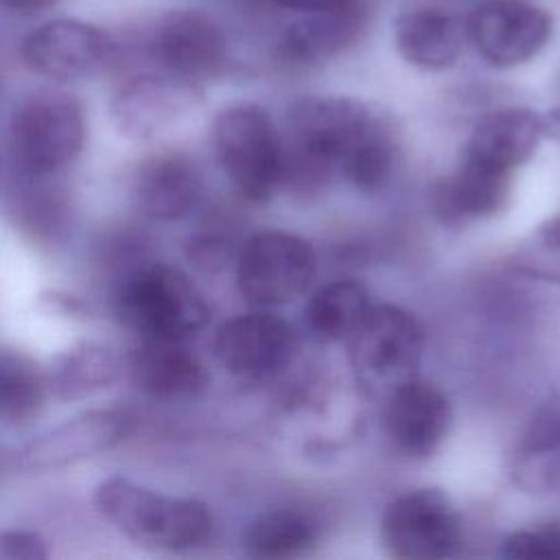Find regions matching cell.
<instances>
[{"label":"cell","mask_w":560,"mask_h":560,"mask_svg":"<svg viewBox=\"0 0 560 560\" xmlns=\"http://www.w3.org/2000/svg\"><path fill=\"white\" fill-rule=\"evenodd\" d=\"M96 265L114 280L125 276L127 271L149 262V236L136 225H114L107 228L94 247Z\"/></svg>","instance_id":"83f0119b"},{"label":"cell","mask_w":560,"mask_h":560,"mask_svg":"<svg viewBox=\"0 0 560 560\" xmlns=\"http://www.w3.org/2000/svg\"><path fill=\"white\" fill-rule=\"evenodd\" d=\"M451 402L440 387L411 378L383 398V429L392 446L411 457H431L448 435Z\"/></svg>","instance_id":"4fadbf2b"},{"label":"cell","mask_w":560,"mask_h":560,"mask_svg":"<svg viewBox=\"0 0 560 560\" xmlns=\"http://www.w3.org/2000/svg\"><path fill=\"white\" fill-rule=\"evenodd\" d=\"M542 120H545V133L560 138V101L547 112V116Z\"/></svg>","instance_id":"836d02e7"},{"label":"cell","mask_w":560,"mask_h":560,"mask_svg":"<svg viewBox=\"0 0 560 560\" xmlns=\"http://www.w3.org/2000/svg\"><path fill=\"white\" fill-rule=\"evenodd\" d=\"M48 394L46 372L20 350L0 348V418L28 422L39 416Z\"/></svg>","instance_id":"484cf974"},{"label":"cell","mask_w":560,"mask_h":560,"mask_svg":"<svg viewBox=\"0 0 560 560\" xmlns=\"http://www.w3.org/2000/svg\"><path fill=\"white\" fill-rule=\"evenodd\" d=\"M238 245L234 243L228 221L212 217L190 234L186 243V256L201 271H219L232 258H236Z\"/></svg>","instance_id":"f1b7e54d"},{"label":"cell","mask_w":560,"mask_h":560,"mask_svg":"<svg viewBox=\"0 0 560 560\" xmlns=\"http://www.w3.org/2000/svg\"><path fill=\"white\" fill-rule=\"evenodd\" d=\"M383 549L402 560H440L457 553L462 518L438 488H418L398 494L378 525Z\"/></svg>","instance_id":"ba28073f"},{"label":"cell","mask_w":560,"mask_h":560,"mask_svg":"<svg viewBox=\"0 0 560 560\" xmlns=\"http://www.w3.org/2000/svg\"><path fill=\"white\" fill-rule=\"evenodd\" d=\"M370 304V293L359 280H332L308 300L304 311L306 328L326 343L348 341Z\"/></svg>","instance_id":"d4e9b609"},{"label":"cell","mask_w":560,"mask_h":560,"mask_svg":"<svg viewBox=\"0 0 560 560\" xmlns=\"http://www.w3.org/2000/svg\"><path fill=\"white\" fill-rule=\"evenodd\" d=\"M295 339L291 326L265 308L225 319L214 335V357L241 381L276 374L291 359Z\"/></svg>","instance_id":"7c38bea8"},{"label":"cell","mask_w":560,"mask_h":560,"mask_svg":"<svg viewBox=\"0 0 560 560\" xmlns=\"http://www.w3.org/2000/svg\"><path fill=\"white\" fill-rule=\"evenodd\" d=\"M542 136V116L527 107H503L472 127L462 158L494 173L514 175L536 153Z\"/></svg>","instance_id":"e0dca14e"},{"label":"cell","mask_w":560,"mask_h":560,"mask_svg":"<svg viewBox=\"0 0 560 560\" xmlns=\"http://www.w3.org/2000/svg\"><path fill=\"white\" fill-rule=\"evenodd\" d=\"M199 98L197 85L173 74H144L125 83L112 101L116 129L131 140H149L173 125Z\"/></svg>","instance_id":"9a60e30c"},{"label":"cell","mask_w":560,"mask_h":560,"mask_svg":"<svg viewBox=\"0 0 560 560\" xmlns=\"http://www.w3.org/2000/svg\"><path fill=\"white\" fill-rule=\"evenodd\" d=\"M464 28L486 63L514 68L547 46L553 20L532 0H483L470 11Z\"/></svg>","instance_id":"30bf717a"},{"label":"cell","mask_w":560,"mask_h":560,"mask_svg":"<svg viewBox=\"0 0 560 560\" xmlns=\"http://www.w3.org/2000/svg\"><path fill=\"white\" fill-rule=\"evenodd\" d=\"M116 319L140 339L188 341L206 328L210 306L179 269L149 260L112 282Z\"/></svg>","instance_id":"7a4b0ae2"},{"label":"cell","mask_w":560,"mask_h":560,"mask_svg":"<svg viewBox=\"0 0 560 560\" xmlns=\"http://www.w3.org/2000/svg\"><path fill=\"white\" fill-rule=\"evenodd\" d=\"M118 354L98 341H79L59 352L46 372L48 392L59 400H81L120 376Z\"/></svg>","instance_id":"603a6c76"},{"label":"cell","mask_w":560,"mask_h":560,"mask_svg":"<svg viewBox=\"0 0 560 560\" xmlns=\"http://www.w3.org/2000/svg\"><path fill=\"white\" fill-rule=\"evenodd\" d=\"M50 556L46 540L28 529H0L2 560H46Z\"/></svg>","instance_id":"4dcf8cb0"},{"label":"cell","mask_w":560,"mask_h":560,"mask_svg":"<svg viewBox=\"0 0 560 560\" xmlns=\"http://www.w3.org/2000/svg\"><path fill=\"white\" fill-rule=\"evenodd\" d=\"M346 343L357 385L370 398L383 400L418 376L424 330L413 313L383 302L370 304Z\"/></svg>","instance_id":"277c9868"},{"label":"cell","mask_w":560,"mask_h":560,"mask_svg":"<svg viewBox=\"0 0 560 560\" xmlns=\"http://www.w3.org/2000/svg\"><path fill=\"white\" fill-rule=\"evenodd\" d=\"M234 265L241 295L258 308H273L293 302L311 287L317 254L293 232L260 230L241 241Z\"/></svg>","instance_id":"52a82bcc"},{"label":"cell","mask_w":560,"mask_h":560,"mask_svg":"<svg viewBox=\"0 0 560 560\" xmlns=\"http://www.w3.org/2000/svg\"><path fill=\"white\" fill-rule=\"evenodd\" d=\"M133 203L151 221H177L190 214L203 195V175L197 162L182 151L149 155L131 184Z\"/></svg>","instance_id":"2e32d148"},{"label":"cell","mask_w":560,"mask_h":560,"mask_svg":"<svg viewBox=\"0 0 560 560\" xmlns=\"http://www.w3.org/2000/svg\"><path fill=\"white\" fill-rule=\"evenodd\" d=\"M151 48L168 74L190 83L217 77L225 63V37L217 22L199 11L164 15Z\"/></svg>","instance_id":"5bb4252c"},{"label":"cell","mask_w":560,"mask_h":560,"mask_svg":"<svg viewBox=\"0 0 560 560\" xmlns=\"http://www.w3.org/2000/svg\"><path fill=\"white\" fill-rule=\"evenodd\" d=\"M273 2H278L287 9H293V11H300V13H311V11L335 7V4L346 2V0H273Z\"/></svg>","instance_id":"d6a6232c"},{"label":"cell","mask_w":560,"mask_h":560,"mask_svg":"<svg viewBox=\"0 0 560 560\" xmlns=\"http://www.w3.org/2000/svg\"><path fill=\"white\" fill-rule=\"evenodd\" d=\"M22 175L9 197L13 223L39 247L61 245L74 221L68 188L55 179L57 175Z\"/></svg>","instance_id":"44dd1931"},{"label":"cell","mask_w":560,"mask_h":560,"mask_svg":"<svg viewBox=\"0 0 560 560\" xmlns=\"http://www.w3.org/2000/svg\"><path fill=\"white\" fill-rule=\"evenodd\" d=\"M368 24L363 0H346L328 9L304 13L287 28L280 52L291 63H322L350 48Z\"/></svg>","instance_id":"ffe728a7"},{"label":"cell","mask_w":560,"mask_h":560,"mask_svg":"<svg viewBox=\"0 0 560 560\" xmlns=\"http://www.w3.org/2000/svg\"><path fill=\"white\" fill-rule=\"evenodd\" d=\"M512 267L527 278L560 284V212L518 243L512 254Z\"/></svg>","instance_id":"4316f807"},{"label":"cell","mask_w":560,"mask_h":560,"mask_svg":"<svg viewBox=\"0 0 560 560\" xmlns=\"http://www.w3.org/2000/svg\"><path fill=\"white\" fill-rule=\"evenodd\" d=\"M138 418L125 407H96L28 440L18 451V466L26 472H48L81 464L122 444Z\"/></svg>","instance_id":"9c48e42d"},{"label":"cell","mask_w":560,"mask_h":560,"mask_svg":"<svg viewBox=\"0 0 560 560\" xmlns=\"http://www.w3.org/2000/svg\"><path fill=\"white\" fill-rule=\"evenodd\" d=\"M52 4H57V0H0V7L13 13H22V15H33L39 11L50 9Z\"/></svg>","instance_id":"1f68e13d"},{"label":"cell","mask_w":560,"mask_h":560,"mask_svg":"<svg viewBox=\"0 0 560 560\" xmlns=\"http://www.w3.org/2000/svg\"><path fill=\"white\" fill-rule=\"evenodd\" d=\"M83 144L85 112L68 92H37L13 114L11 147L22 173L59 175L79 158Z\"/></svg>","instance_id":"8992f818"},{"label":"cell","mask_w":560,"mask_h":560,"mask_svg":"<svg viewBox=\"0 0 560 560\" xmlns=\"http://www.w3.org/2000/svg\"><path fill=\"white\" fill-rule=\"evenodd\" d=\"M512 175H501L459 158L431 190L433 214L448 228H462L497 214L510 195Z\"/></svg>","instance_id":"ac0fdd59"},{"label":"cell","mask_w":560,"mask_h":560,"mask_svg":"<svg viewBox=\"0 0 560 560\" xmlns=\"http://www.w3.org/2000/svg\"><path fill=\"white\" fill-rule=\"evenodd\" d=\"M501 556L512 560H560V525H532L503 538Z\"/></svg>","instance_id":"f546056e"},{"label":"cell","mask_w":560,"mask_h":560,"mask_svg":"<svg viewBox=\"0 0 560 560\" xmlns=\"http://www.w3.org/2000/svg\"><path fill=\"white\" fill-rule=\"evenodd\" d=\"M212 147L243 199L265 203L282 186V131L262 107L236 103L221 109L212 125Z\"/></svg>","instance_id":"5b68a950"},{"label":"cell","mask_w":560,"mask_h":560,"mask_svg":"<svg viewBox=\"0 0 560 560\" xmlns=\"http://www.w3.org/2000/svg\"><path fill=\"white\" fill-rule=\"evenodd\" d=\"M282 184L313 192L341 175L363 192L381 190L396 160L385 122L365 105L341 96H308L287 116Z\"/></svg>","instance_id":"6da1fadb"},{"label":"cell","mask_w":560,"mask_h":560,"mask_svg":"<svg viewBox=\"0 0 560 560\" xmlns=\"http://www.w3.org/2000/svg\"><path fill=\"white\" fill-rule=\"evenodd\" d=\"M466 28L438 9H411L394 20L398 55L413 68L440 72L451 68L464 48Z\"/></svg>","instance_id":"7402d4cb"},{"label":"cell","mask_w":560,"mask_h":560,"mask_svg":"<svg viewBox=\"0 0 560 560\" xmlns=\"http://www.w3.org/2000/svg\"><path fill=\"white\" fill-rule=\"evenodd\" d=\"M114 44L96 24L59 18L33 28L20 48L28 70L55 79L74 81L96 74L112 57Z\"/></svg>","instance_id":"8fae6325"},{"label":"cell","mask_w":560,"mask_h":560,"mask_svg":"<svg viewBox=\"0 0 560 560\" xmlns=\"http://www.w3.org/2000/svg\"><path fill=\"white\" fill-rule=\"evenodd\" d=\"M94 505L118 532L151 549L188 551L212 534V514L203 501L168 497L127 477L103 479Z\"/></svg>","instance_id":"3957f363"},{"label":"cell","mask_w":560,"mask_h":560,"mask_svg":"<svg viewBox=\"0 0 560 560\" xmlns=\"http://www.w3.org/2000/svg\"><path fill=\"white\" fill-rule=\"evenodd\" d=\"M127 365L133 383L160 400L192 398L208 385V370L186 341L142 339Z\"/></svg>","instance_id":"d6986e66"},{"label":"cell","mask_w":560,"mask_h":560,"mask_svg":"<svg viewBox=\"0 0 560 560\" xmlns=\"http://www.w3.org/2000/svg\"><path fill=\"white\" fill-rule=\"evenodd\" d=\"M319 540V521L300 508H276L256 516L245 534L243 549L252 558L287 560L308 553Z\"/></svg>","instance_id":"cb8c5ba5"}]
</instances>
